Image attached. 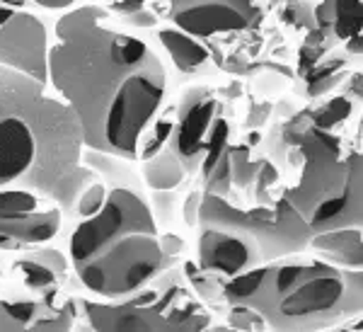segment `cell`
<instances>
[{
  "label": "cell",
  "instance_id": "25",
  "mask_svg": "<svg viewBox=\"0 0 363 332\" xmlns=\"http://www.w3.org/2000/svg\"><path fill=\"white\" fill-rule=\"evenodd\" d=\"M0 320H3V313H0Z\"/></svg>",
  "mask_w": 363,
  "mask_h": 332
},
{
  "label": "cell",
  "instance_id": "8",
  "mask_svg": "<svg viewBox=\"0 0 363 332\" xmlns=\"http://www.w3.org/2000/svg\"><path fill=\"white\" fill-rule=\"evenodd\" d=\"M199 267L220 284L267 265L255 236L230 221H199Z\"/></svg>",
  "mask_w": 363,
  "mask_h": 332
},
{
  "label": "cell",
  "instance_id": "16",
  "mask_svg": "<svg viewBox=\"0 0 363 332\" xmlns=\"http://www.w3.org/2000/svg\"><path fill=\"white\" fill-rule=\"evenodd\" d=\"M44 260H46V255H37V258H27L17 265V272H20L22 279L27 282V287L46 289V287H51V284H56L58 272H63V260L56 262L54 267Z\"/></svg>",
  "mask_w": 363,
  "mask_h": 332
},
{
  "label": "cell",
  "instance_id": "3",
  "mask_svg": "<svg viewBox=\"0 0 363 332\" xmlns=\"http://www.w3.org/2000/svg\"><path fill=\"white\" fill-rule=\"evenodd\" d=\"M78 114L49 95L46 83L0 63V184L37 187L61 204L78 201L90 172Z\"/></svg>",
  "mask_w": 363,
  "mask_h": 332
},
{
  "label": "cell",
  "instance_id": "23",
  "mask_svg": "<svg viewBox=\"0 0 363 332\" xmlns=\"http://www.w3.org/2000/svg\"><path fill=\"white\" fill-rule=\"evenodd\" d=\"M29 0H0V5H8V8H25Z\"/></svg>",
  "mask_w": 363,
  "mask_h": 332
},
{
  "label": "cell",
  "instance_id": "19",
  "mask_svg": "<svg viewBox=\"0 0 363 332\" xmlns=\"http://www.w3.org/2000/svg\"><path fill=\"white\" fill-rule=\"evenodd\" d=\"M225 3H230L233 8L240 10V13L247 17V20H250V27H252L257 20H259L262 15L267 13L269 8H272L274 0H225ZM291 5H294V3H291V0H286V8H291Z\"/></svg>",
  "mask_w": 363,
  "mask_h": 332
},
{
  "label": "cell",
  "instance_id": "7",
  "mask_svg": "<svg viewBox=\"0 0 363 332\" xmlns=\"http://www.w3.org/2000/svg\"><path fill=\"white\" fill-rule=\"evenodd\" d=\"M138 231H155L153 214H150L143 194L133 187H124V184L112 187L107 192L102 209L87 216L75 228L73 238H70V258L78 265V262L95 258L109 243Z\"/></svg>",
  "mask_w": 363,
  "mask_h": 332
},
{
  "label": "cell",
  "instance_id": "6",
  "mask_svg": "<svg viewBox=\"0 0 363 332\" xmlns=\"http://www.w3.org/2000/svg\"><path fill=\"white\" fill-rule=\"evenodd\" d=\"M85 313L95 330H203L211 325V313L179 291L177 284L162 287L153 304H90L85 301Z\"/></svg>",
  "mask_w": 363,
  "mask_h": 332
},
{
  "label": "cell",
  "instance_id": "11",
  "mask_svg": "<svg viewBox=\"0 0 363 332\" xmlns=\"http://www.w3.org/2000/svg\"><path fill=\"white\" fill-rule=\"evenodd\" d=\"M169 20L184 32L201 39L203 44H208L213 49V54L223 42H233V39L250 29L247 17L233 8L230 3H225V0H203V3L172 10Z\"/></svg>",
  "mask_w": 363,
  "mask_h": 332
},
{
  "label": "cell",
  "instance_id": "15",
  "mask_svg": "<svg viewBox=\"0 0 363 332\" xmlns=\"http://www.w3.org/2000/svg\"><path fill=\"white\" fill-rule=\"evenodd\" d=\"M140 172H143L145 184H148L153 192L155 189L169 192V189L179 187V184L186 179V175H189L186 167L182 165V160L167 148V145L162 150H157L155 155H150L148 160H143Z\"/></svg>",
  "mask_w": 363,
  "mask_h": 332
},
{
  "label": "cell",
  "instance_id": "12",
  "mask_svg": "<svg viewBox=\"0 0 363 332\" xmlns=\"http://www.w3.org/2000/svg\"><path fill=\"white\" fill-rule=\"evenodd\" d=\"M157 42L165 46V51L172 56L174 68L184 75H206L218 63V56L208 44H203L194 34L184 32L174 22L157 29Z\"/></svg>",
  "mask_w": 363,
  "mask_h": 332
},
{
  "label": "cell",
  "instance_id": "10",
  "mask_svg": "<svg viewBox=\"0 0 363 332\" xmlns=\"http://www.w3.org/2000/svg\"><path fill=\"white\" fill-rule=\"evenodd\" d=\"M49 34L39 17L0 5V63L49 80Z\"/></svg>",
  "mask_w": 363,
  "mask_h": 332
},
{
  "label": "cell",
  "instance_id": "13",
  "mask_svg": "<svg viewBox=\"0 0 363 332\" xmlns=\"http://www.w3.org/2000/svg\"><path fill=\"white\" fill-rule=\"evenodd\" d=\"M315 25L330 32L339 44H347L363 32V0H318Z\"/></svg>",
  "mask_w": 363,
  "mask_h": 332
},
{
  "label": "cell",
  "instance_id": "1",
  "mask_svg": "<svg viewBox=\"0 0 363 332\" xmlns=\"http://www.w3.org/2000/svg\"><path fill=\"white\" fill-rule=\"evenodd\" d=\"M49 80L78 114L85 145L99 153L148 160L169 143L165 63L109 10L85 5L56 22Z\"/></svg>",
  "mask_w": 363,
  "mask_h": 332
},
{
  "label": "cell",
  "instance_id": "20",
  "mask_svg": "<svg viewBox=\"0 0 363 332\" xmlns=\"http://www.w3.org/2000/svg\"><path fill=\"white\" fill-rule=\"evenodd\" d=\"M201 197L203 189L199 192H189V197L182 204V211H184V221L189 226H199V209H201Z\"/></svg>",
  "mask_w": 363,
  "mask_h": 332
},
{
  "label": "cell",
  "instance_id": "4",
  "mask_svg": "<svg viewBox=\"0 0 363 332\" xmlns=\"http://www.w3.org/2000/svg\"><path fill=\"white\" fill-rule=\"evenodd\" d=\"M272 330H330L363 316V270H344L315 255L264 265V277L247 304Z\"/></svg>",
  "mask_w": 363,
  "mask_h": 332
},
{
  "label": "cell",
  "instance_id": "14",
  "mask_svg": "<svg viewBox=\"0 0 363 332\" xmlns=\"http://www.w3.org/2000/svg\"><path fill=\"white\" fill-rule=\"evenodd\" d=\"M351 61L354 56L347 49H332L310 68L308 73L301 75V85H303V95L308 100H318L325 97L330 92H335L351 73Z\"/></svg>",
  "mask_w": 363,
  "mask_h": 332
},
{
  "label": "cell",
  "instance_id": "5",
  "mask_svg": "<svg viewBox=\"0 0 363 332\" xmlns=\"http://www.w3.org/2000/svg\"><path fill=\"white\" fill-rule=\"evenodd\" d=\"M172 262L157 240L155 231L128 233L102 248L95 258L78 262L80 282L104 299L124 301L155 282Z\"/></svg>",
  "mask_w": 363,
  "mask_h": 332
},
{
  "label": "cell",
  "instance_id": "18",
  "mask_svg": "<svg viewBox=\"0 0 363 332\" xmlns=\"http://www.w3.org/2000/svg\"><path fill=\"white\" fill-rule=\"evenodd\" d=\"M104 199H107V189H104V184H87L85 192L80 194V199H78V214L83 218L87 216H92V214H97L99 209H102V204Z\"/></svg>",
  "mask_w": 363,
  "mask_h": 332
},
{
  "label": "cell",
  "instance_id": "22",
  "mask_svg": "<svg viewBox=\"0 0 363 332\" xmlns=\"http://www.w3.org/2000/svg\"><path fill=\"white\" fill-rule=\"evenodd\" d=\"M167 3H169V13H172V10L186 8V5H196V3H203V0H167Z\"/></svg>",
  "mask_w": 363,
  "mask_h": 332
},
{
  "label": "cell",
  "instance_id": "9",
  "mask_svg": "<svg viewBox=\"0 0 363 332\" xmlns=\"http://www.w3.org/2000/svg\"><path fill=\"white\" fill-rule=\"evenodd\" d=\"M223 104L225 102L220 100V95L213 87H189L182 95L167 148L182 160L189 175L201 170L211 131H213L218 114L223 112Z\"/></svg>",
  "mask_w": 363,
  "mask_h": 332
},
{
  "label": "cell",
  "instance_id": "2",
  "mask_svg": "<svg viewBox=\"0 0 363 332\" xmlns=\"http://www.w3.org/2000/svg\"><path fill=\"white\" fill-rule=\"evenodd\" d=\"M277 167L279 199L315 236H363V73L351 71L335 92L306 109H289L264 138Z\"/></svg>",
  "mask_w": 363,
  "mask_h": 332
},
{
  "label": "cell",
  "instance_id": "24",
  "mask_svg": "<svg viewBox=\"0 0 363 332\" xmlns=\"http://www.w3.org/2000/svg\"><path fill=\"white\" fill-rule=\"evenodd\" d=\"M347 328H351V330H363V316H359V318H356V323L347 325Z\"/></svg>",
  "mask_w": 363,
  "mask_h": 332
},
{
  "label": "cell",
  "instance_id": "17",
  "mask_svg": "<svg viewBox=\"0 0 363 332\" xmlns=\"http://www.w3.org/2000/svg\"><path fill=\"white\" fill-rule=\"evenodd\" d=\"M37 194L25 187L0 189V218H20L37 211Z\"/></svg>",
  "mask_w": 363,
  "mask_h": 332
},
{
  "label": "cell",
  "instance_id": "21",
  "mask_svg": "<svg viewBox=\"0 0 363 332\" xmlns=\"http://www.w3.org/2000/svg\"><path fill=\"white\" fill-rule=\"evenodd\" d=\"M32 3L42 5V8H49V10H63V8H70L75 0H32Z\"/></svg>",
  "mask_w": 363,
  "mask_h": 332
}]
</instances>
